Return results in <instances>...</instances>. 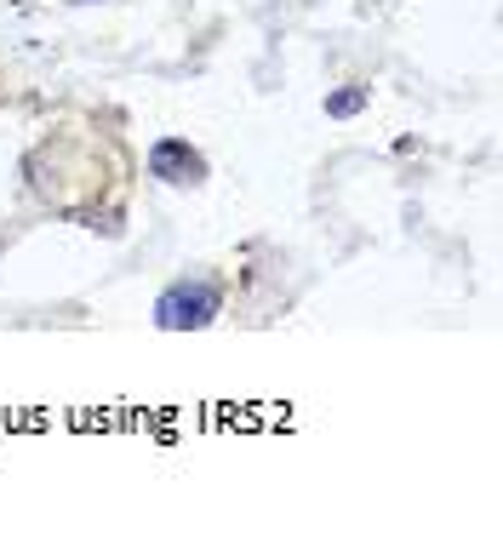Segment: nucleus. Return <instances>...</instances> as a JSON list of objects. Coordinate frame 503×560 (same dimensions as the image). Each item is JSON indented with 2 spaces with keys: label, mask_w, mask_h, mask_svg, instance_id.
<instances>
[{
  "label": "nucleus",
  "mask_w": 503,
  "mask_h": 560,
  "mask_svg": "<svg viewBox=\"0 0 503 560\" xmlns=\"http://www.w3.org/2000/svg\"><path fill=\"white\" fill-rule=\"evenodd\" d=\"M207 155L189 143V138H155L149 143V177L155 184H166V189H200L207 184Z\"/></svg>",
  "instance_id": "nucleus-2"
},
{
  "label": "nucleus",
  "mask_w": 503,
  "mask_h": 560,
  "mask_svg": "<svg viewBox=\"0 0 503 560\" xmlns=\"http://www.w3.org/2000/svg\"><path fill=\"white\" fill-rule=\"evenodd\" d=\"M366 104H372V86H338L326 92V120H355Z\"/></svg>",
  "instance_id": "nucleus-3"
},
{
  "label": "nucleus",
  "mask_w": 503,
  "mask_h": 560,
  "mask_svg": "<svg viewBox=\"0 0 503 560\" xmlns=\"http://www.w3.org/2000/svg\"><path fill=\"white\" fill-rule=\"evenodd\" d=\"M69 7H92V0H69Z\"/></svg>",
  "instance_id": "nucleus-4"
},
{
  "label": "nucleus",
  "mask_w": 503,
  "mask_h": 560,
  "mask_svg": "<svg viewBox=\"0 0 503 560\" xmlns=\"http://www.w3.org/2000/svg\"><path fill=\"white\" fill-rule=\"evenodd\" d=\"M223 315V280L212 275H184L155 298V326L161 332H200Z\"/></svg>",
  "instance_id": "nucleus-1"
}]
</instances>
